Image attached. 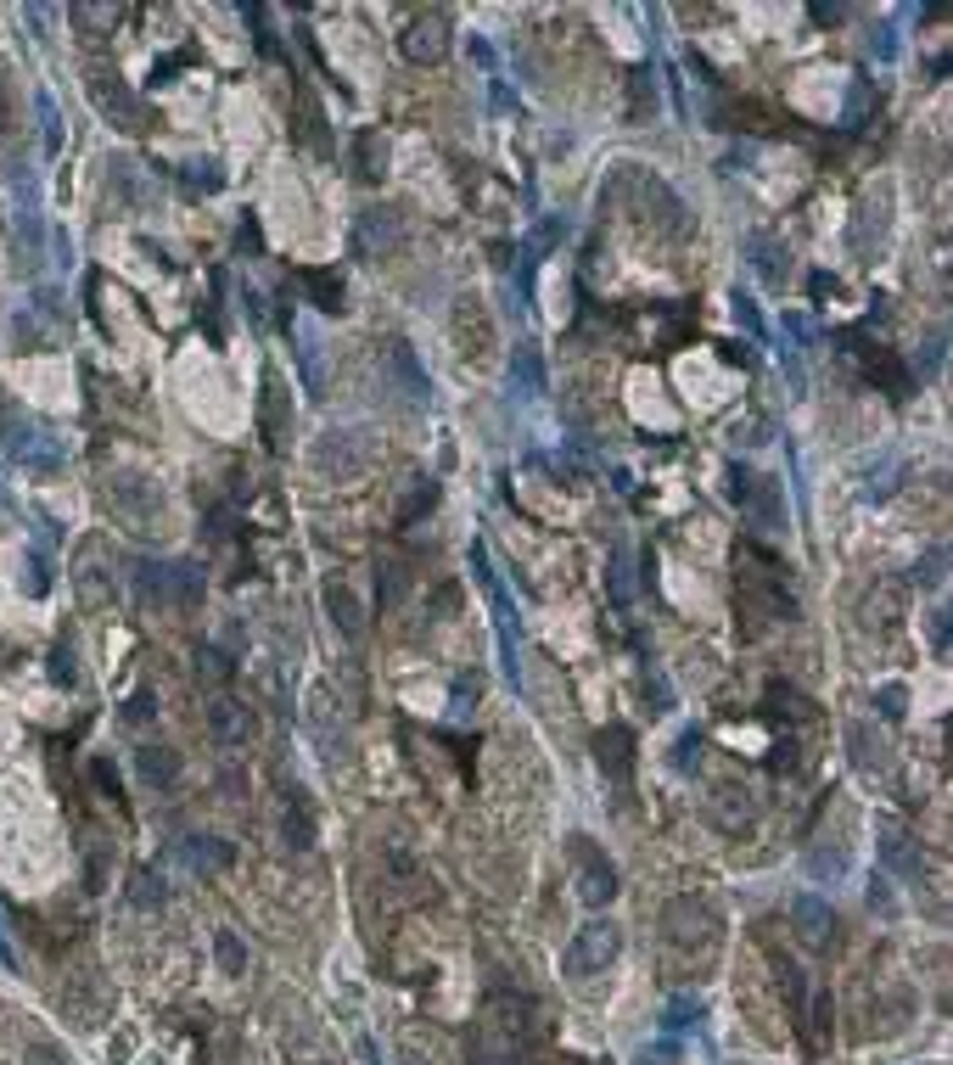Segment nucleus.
<instances>
[{"label":"nucleus","mask_w":953,"mask_h":1065,"mask_svg":"<svg viewBox=\"0 0 953 1065\" xmlns=\"http://www.w3.org/2000/svg\"><path fill=\"white\" fill-rule=\"evenodd\" d=\"M0 129H12V79L0 73Z\"/></svg>","instance_id":"6e6d98bb"},{"label":"nucleus","mask_w":953,"mask_h":1065,"mask_svg":"<svg viewBox=\"0 0 953 1065\" xmlns=\"http://www.w3.org/2000/svg\"><path fill=\"white\" fill-rule=\"evenodd\" d=\"M617 185L623 191H634V202H640V213L645 219H656V225L668 230V236H684V202L668 191V180H656V174H645V169H634V163H623V174H617Z\"/></svg>","instance_id":"7ed1b4c3"},{"label":"nucleus","mask_w":953,"mask_h":1065,"mask_svg":"<svg viewBox=\"0 0 953 1065\" xmlns=\"http://www.w3.org/2000/svg\"><path fill=\"white\" fill-rule=\"evenodd\" d=\"M690 1021H701V998L696 993H679L668 1009H662V1026H668V1032H679V1026H690Z\"/></svg>","instance_id":"e433bc0d"},{"label":"nucleus","mask_w":953,"mask_h":1065,"mask_svg":"<svg viewBox=\"0 0 953 1065\" xmlns=\"http://www.w3.org/2000/svg\"><path fill=\"white\" fill-rule=\"evenodd\" d=\"M830 1015H836V1009H830V993H819V998H813V1049L825 1043V1032H830Z\"/></svg>","instance_id":"09e8293b"},{"label":"nucleus","mask_w":953,"mask_h":1065,"mask_svg":"<svg viewBox=\"0 0 953 1065\" xmlns=\"http://www.w3.org/2000/svg\"><path fill=\"white\" fill-rule=\"evenodd\" d=\"M247 23H253V40H258V51L264 57H281V45H275V34H270V17H264V6H247Z\"/></svg>","instance_id":"ea45409f"},{"label":"nucleus","mask_w":953,"mask_h":1065,"mask_svg":"<svg viewBox=\"0 0 953 1065\" xmlns=\"http://www.w3.org/2000/svg\"><path fill=\"white\" fill-rule=\"evenodd\" d=\"M595 763L606 768L617 785H623L628 774H634V729H623V724L600 729V735H595Z\"/></svg>","instance_id":"f8f14e48"},{"label":"nucleus","mask_w":953,"mask_h":1065,"mask_svg":"<svg viewBox=\"0 0 953 1065\" xmlns=\"http://www.w3.org/2000/svg\"><path fill=\"white\" fill-rule=\"evenodd\" d=\"M197 679H208V684H230L236 679V662H230L219 645H197Z\"/></svg>","instance_id":"2f4dec72"},{"label":"nucleus","mask_w":953,"mask_h":1065,"mask_svg":"<svg viewBox=\"0 0 953 1065\" xmlns=\"http://www.w3.org/2000/svg\"><path fill=\"white\" fill-rule=\"evenodd\" d=\"M881 858L897 869V875H920V852H914L909 830L892 824V819H881Z\"/></svg>","instance_id":"aec40b11"},{"label":"nucleus","mask_w":953,"mask_h":1065,"mask_svg":"<svg viewBox=\"0 0 953 1065\" xmlns=\"http://www.w3.org/2000/svg\"><path fill=\"white\" fill-rule=\"evenodd\" d=\"M847 740H853V763L858 768H869V774L886 768V746L881 740H869V724H847Z\"/></svg>","instance_id":"7c9ffc66"},{"label":"nucleus","mask_w":953,"mask_h":1065,"mask_svg":"<svg viewBox=\"0 0 953 1065\" xmlns=\"http://www.w3.org/2000/svg\"><path fill=\"white\" fill-rule=\"evenodd\" d=\"M236 247L242 253H264V230H258V213H247L242 230H236Z\"/></svg>","instance_id":"49530a36"},{"label":"nucleus","mask_w":953,"mask_h":1065,"mask_svg":"<svg viewBox=\"0 0 953 1065\" xmlns=\"http://www.w3.org/2000/svg\"><path fill=\"white\" fill-rule=\"evenodd\" d=\"M511 382L522 387V398H539L544 393V359H539V348H516L511 354Z\"/></svg>","instance_id":"393cba45"},{"label":"nucleus","mask_w":953,"mask_h":1065,"mask_svg":"<svg viewBox=\"0 0 953 1065\" xmlns=\"http://www.w3.org/2000/svg\"><path fill=\"white\" fill-rule=\"evenodd\" d=\"M942 578H948V550L931 544V550L914 561V583H920V589H942Z\"/></svg>","instance_id":"473e14b6"},{"label":"nucleus","mask_w":953,"mask_h":1065,"mask_svg":"<svg viewBox=\"0 0 953 1065\" xmlns=\"http://www.w3.org/2000/svg\"><path fill=\"white\" fill-rule=\"evenodd\" d=\"M791 925H797V937L808 942V948H830V942H836V914H830L825 897H813V892L791 897Z\"/></svg>","instance_id":"9d476101"},{"label":"nucleus","mask_w":953,"mask_h":1065,"mask_svg":"<svg viewBox=\"0 0 953 1065\" xmlns=\"http://www.w3.org/2000/svg\"><path fill=\"white\" fill-rule=\"evenodd\" d=\"M23 1065H68L62 1060L57 1043H29V1054H23Z\"/></svg>","instance_id":"3c124183"},{"label":"nucleus","mask_w":953,"mask_h":1065,"mask_svg":"<svg viewBox=\"0 0 953 1065\" xmlns=\"http://www.w3.org/2000/svg\"><path fill=\"white\" fill-rule=\"evenodd\" d=\"M897 477H903V460H886L881 477H869V483H864V499H886L897 488Z\"/></svg>","instance_id":"79ce46f5"},{"label":"nucleus","mask_w":953,"mask_h":1065,"mask_svg":"<svg viewBox=\"0 0 953 1065\" xmlns=\"http://www.w3.org/2000/svg\"><path fill=\"white\" fill-rule=\"evenodd\" d=\"M326 611H331V623H337L342 639L365 634V611H359V600H354V589H348V583H331V589H326Z\"/></svg>","instance_id":"6ab92c4d"},{"label":"nucleus","mask_w":953,"mask_h":1065,"mask_svg":"<svg viewBox=\"0 0 953 1065\" xmlns=\"http://www.w3.org/2000/svg\"><path fill=\"white\" fill-rule=\"evenodd\" d=\"M169 595L180 600V606H197V600H202V567H197V561L169 567Z\"/></svg>","instance_id":"c756f323"},{"label":"nucleus","mask_w":953,"mask_h":1065,"mask_svg":"<svg viewBox=\"0 0 953 1065\" xmlns=\"http://www.w3.org/2000/svg\"><path fill=\"white\" fill-rule=\"evenodd\" d=\"M606 589H612V600H617V606H628V600H634V567H628V555H623V550L612 555V572H606Z\"/></svg>","instance_id":"c9c22d12"},{"label":"nucleus","mask_w":953,"mask_h":1065,"mask_svg":"<svg viewBox=\"0 0 953 1065\" xmlns=\"http://www.w3.org/2000/svg\"><path fill=\"white\" fill-rule=\"evenodd\" d=\"M875 712H881L886 724H903V718H909V690H903V684H881V690H875Z\"/></svg>","instance_id":"f704fd0d"},{"label":"nucleus","mask_w":953,"mask_h":1065,"mask_svg":"<svg viewBox=\"0 0 953 1065\" xmlns=\"http://www.w3.org/2000/svg\"><path fill=\"white\" fill-rule=\"evenodd\" d=\"M152 712H157L152 690H141V696H135V701H129V707H124V718H129V724H141V718H152Z\"/></svg>","instance_id":"864d4df0"},{"label":"nucleus","mask_w":953,"mask_h":1065,"mask_svg":"<svg viewBox=\"0 0 953 1065\" xmlns=\"http://www.w3.org/2000/svg\"><path fill=\"white\" fill-rule=\"evenodd\" d=\"M740 511L752 516L757 527H780V522H785V499H780V483H774V477H757V483H752V494H746V505H740Z\"/></svg>","instance_id":"a211bd4d"},{"label":"nucleus","mask_w":953,"mask_h":1065,"mask_svg":"<svg viewBox=\"0 0 953 1065\" xmlns=\"http://www.w3.org/2000/svg\"><path fill=\"white\" fill-rule=\"evenodd\" d=\"M724 477H729V499H735V505H746V494H752V483H757V477H752V471H746V466H740V460H729V471H724Z\"/></svg>","instance_id":"37998d69"},{"label":"nucleus","mask_w":953,"mask_h":1065,"mask_svg":"<svg viewBox=\"0 0 953 1065\" xmlns=\"http://www.w3.org/2000/svg\"><path fill=\"white\" fill-rule=\"evenodd\" d=\"M387 365H393V376L404 382V393H410V398H427V393H432V387H427V370L415 365V348H410L404 337H399V342H387Z\"/></svg>","instance_id":"412c9836"},{"label":"nucleus","mask_w":953,"mask_h":1065,"mask_svg":"<svg viewBox=\"0 0 953 1065\" xmlns=\"http://www.w3.org/2000/svg\"><path fill=\"white\" fill-rule=\"evenodd\" d=\"M387 247H399V213L393 208H365L354 225V253L359 258H376Z\"/></svg>","instance_id":"9b49d317"},{"label":"nucleus","mask_w":953,"mask_h":1065,"mask_svg":"<svg viewBox=\"0 0 953 1065\" xmlns=\"http://www.w3.org/2000/svg\"><path fill=\"white\" fill-rule=\"evenodd\" d=\"M404 589H410V567H404V561H382V567H376V600H382V611L399 606Z\"/></svg>","instance_id":"bb28decb"},{"label":"nucleus","mask_w":953,"mask_h":1065,"mask_svg":"<svg viewBox=\"0 0 953 1065\" xmlns=\"http://www.w3.org/2000/svg\"><path fill=\"white\" fill-rule=\"evenodd\" d=\"M208 522H214V527H208V533H214V539H225V533H230V522H236V516H230V511H225V505H219V511H214V516H208Z\"/></svg>","instance_id":"4d7b16f0"},{"label":"nucleus","mask_w":953,"mask_h":1065,"mask_svg":"<svg viewBox=\"0 0 953 1065\" xmlns=\"http://www.w3.org/2000/svg\"><path fill=\"white\" fill-rule=\"evenodd\" d=\"M432 505H438V483H432V477H415V488L404 494V505H399V516H393V522L410 527V522H421Z\"/></svg>","instance_id":"cd10ccee"},{"label":"nucleus","mask_w":953,"mask_h":1065,"mask_svg":"<svg viewBox=\"0 0 953 1065\" xmlns=\"http://www.w3.org/2000/svg\"><path fill=\"white\" fill-rule=\"evenodd\" d=\"M623 953V925L617 920H589L584 931H572V942H567V959H561V970L567 976H595V970H606Z\"/></svg>","instance_id":"f03ea898"},{"label":"nucleus","mask_w":953,"mask_h":1065,"mask_svg":"<svg viewBox=\"0 0 953 1065\" xmlns=\"http://www.w3.org/2000/svg\"><path fill=\"white\" fill-rule=\"evenodd\" d=\"M931 651L948 656V611H931Z\"/></svg>","instance_id":"603ef678"},{"label":"nucleus","mask_w":953,"mask_h":1065,"mask_svg":"<svg viewBox=\"0 0 953 1065\" xmlns=\"http://www.w3.org/2000/svg\"><path fill=\"white\" fill-rule=\"evenodd\" d=\"M214 953H219V970H225V976H242L247 970V948L236 942V931H214Z\"/></svg>","instance_id":"72a5a7b5"},{"label":"nucleus","mask_w":953,"mask_h":1065,"mask_svg":"<svg viewBox=\"0 0 953 1065\" xmlns=\"http://www.w3.org/2000/svg\"><path fill=\"white\" fill-rule=\"evenodd\" d=\"M303 292H309V303L320 314H342L348 303H342V281L337 270H303Z\"/></svg>","instance_id":"b1692460"},{"label":"nucleus","mask_w":953,"mask_h":1065,"mask_svg":"<svg viewBox=\"0 0 953 1065\" xmlns=\"http://www.w3.org/2000/svg\"><path fill=\"white\" fill-rule=\"evenodd\" d=\"M180 180H185V191H202V197H214L219 185H225V169H219L214 157H197V163H185V169H180Z\"/></svg>","instance_id":"c85d7f7f"},{"label":"nucleus","mask_w":953,"mask_h":1065,"mask_svg":"<svg viewBox=\"0 0 953 1065\" xmlns=\"http://www.w3.org/2000/svg\"><path fill=\"white\" fill-rule=\"evenodd\" d=\"M113 505L129 516V522H152V516L163 511L157 488H152V483H141V477H118V483H113Z\"/></svg>","instance_id":"2eb2a0df"},{"label":"nucleus","mask_w":953,"mask_h":1065,"mask_svg":"<svg viewBox=\"0 0 953 1065\" xmlns=\"http://www.w3.org/2000/svg\"><path fill=\"white\" fill-rule=\"evenodd\" d=\"M455 337H460V348H466L471 359H483L488 348H494V326H488V314H483L477 298H466L455 309Z\"/></svg>","instance_id":"ddd939ff"},{"label":"nucleus","mask_w":953,"mask_h":1065,"mask_svg":"<svg viewBox=\"0 0 953 1065\" xmlns=\"http://www.w3.org/2000/svg\"><path fill=\"white\" fill-rule=\"evenodd\" d=\"M90 101H96V113L113 118L118 129H146V107L129 96L118 79H107V73H96V79H90Z\"/></svg>","instance_id":"1a4fd4ad"},{"label":"nucleus","mask_w":953,"mask_h":1065,"mask_svg":"<svg viewBox=\"0 0 953 1065\" xmlns=\"http://www.w3.org/2000/svg\"><path fill=\"white\" fill-rule=\"evenodd\" d=\"M399 45H404V57H410L415 68L443 62V57H449V17H443V12H415L410 23H404Z\"/></svg>","instance_id":"20e7f679"},{"label":"nucleus","mask_w":953,"mask_h":1065,"mask_svg":"<svg viewBox=\"0 0 953 1065\" xmlns=\"http://www.w3.org/2000/svg\"><path fill=\"white\" fill-rule=\"evenodd\" d=\"M51 679H57V684H73V679H79V668H73V651H68V645H57V651H51Z\"/></svg>","instance_id":"8fccbe9b"},{"label":"nucleus","mask_w":953,"mask_h":1065,"mask_svg":"<svg viewBox=\"0 0 953 1065\" xmlns=\"http://www.w3.org/2000/svg\"><path fill=\"white\" fill-rule=\"evenodd\" d=\"M185 864L197 869V875H219V869L236 864V847H230L225 836H185Z\"/></svg>","instance_id":"dca6fc26"},{"label":"nucleus","mask_w":953,"mask_h":1065,"mask_svg":"<svg viewBox=\"0 0 953 1065\" xmlns=\"http://www.w3.org/2000/svg\"><path fill=\"white\" fill-rule=\"evenodd\" d=\"M298 135H303V146H309L314 157L337 152V146H331V135H326V107H320L309 90H298Z\"/></svg>","instance_id":"f3484780"},{"label":"nucleus","mask_w":953,"mask_h":1065,"mask_svg":"<svg viewBox=\"0 0 953 1065\" xmlns=\"http://www.w3.org/2000/svg\"><path fill=\"white\" fill-rule=\"evenodd\" d=\"M258 432H264V443L270 449H281L286 432H292V393L281 387V376H264V387H258Z\"/></svg>","instance_id":"6e6552de"},{"label":"nucleus","mask_w":953,"mask_h":1065,"mask_svg":"<svg viewBox=\"0 0 953 1065\" xmlns=\"http://www.w3.org/2000/svg\"><path fill=\"white\" fill-rule=\"evenodd\" d=\"M572 841H578V897H584L589 909L612 903V897H617V869L606 864L595 847H589V836H572Z\"/></svg>","instance_id":"423d86ee"},{"label":"nucleus","mask_w":953,"mask_h":1065,"mask_svg":"<svg viewBox=\"0 0 953 1065\" xmlns=\"http://www.w3.org/2000/svg\"><path fill=\"white\" fill-rule=\"evenodd\" d=\"M774 970H780V987H785V998H791V1009L802 1015V1004H808V981H802V970L791 965V959H774Z\"/></svg>","instance_id":"58836bf2"},{"label":"nucleus","mask_w":953,"mask_h":1065,"mask_svg":"<svg viewBox=\"0 0 953 1065\" xmlns=\"http://www.w3.org/2000/svg\"><path fill=\"white\" fill-rule=\"evenodd\" d=\"M90 780H96L107 796H118V774H113V768H107V763H90Z\"/></svg>","instance_id":"5fc2aeb1"},{"label":"nucleus","mask_w":953,"mask_h":1065,"mask_svg":"<svg viewBox=\"0 0 953 1065\" xmlns=\"http://www.w3.org/2000/svg\"><path fill=\"white\" fill-rule=\"evenodd\" d=\"M281 836L292 852H309L314 847V819H309V802H303L298 791H292V802L281 808Z\"/></svg>","instance_id":"5701e85b"},{"label":"nucleus","mask_w":953,"mask_h":1065,"mask_svg":"<svg viewBox=\"0 0 953 1065\" xmlns=\"http://www.w3.org/2000/svg\"><path fill=\"white\" fill-rule=\"evenodd\" d=\"M662 937L684 953H712L718 937H724V920H718V909L701 903V897H673L668 909H662Z\"/></svg>","instance_id":"f257e3e1"},{"label":"nucleus","mask_w":953,"mask_h":1065,"mask_svg":"<svg viewBox=\"0 0 953 1065\" xmlns=\"http://www.w3.org/2000/svg\"><path fill=\"white\" fill-rule=\"evenodd\" d=\"M673 768H684V774H690V768H701V735H696V729H684V735H679V746H673Z\"/></svg>","instance_id":"a19ab883"},{"label":"nucleus","mask_w":953,"mask_h":1065,"mask_svg":"<svg viewBox=\"0 0 953 1065\" xmlns=\"http://www.w3.org/2000/svg\"><path fill=\"white\" fill-rule=\"evenodd\" d=\"M729 309H735V326H746L752 337H763V320H757V309H752V298H746V292H735V298H729Z\"/></svg>","instance_id":"a18cd8bd"},{"label":"nucleus","mask_w":953,"mask_h":1065,"mask_svg":"<svg viewBox=\"0 0 953 1065\" xmlns=\"http://www.w3.org/2000/svg\"><path fill=\"white\" fill-rule=\"evenodd\" d=\"M841 342H847V354H858V359H864V376H869V382H875V387H886V393H892V398H903V393H909V387H914V382H909V370L897 365V354H892V348H869V342L858 337V331H847V337H841Z\"/></svg>","instance_id":"39448f33"},{"label":"nucleus","mask_w":953,"mask_h":1065,"mask_svg":"<svg viewBox=\"0 0 953 1065\" xmlns=\"http://www.w3.org/2000/svg\"><path fill=\"white\" fill-rule=\"evenodd\" d=\"M718 819H724L729 830H740V824L752 819V813H746V802H740V808H735V791H718Z\"/></svg>","instance_id":"de8ad7c7"},{"label":"nucleus","mask_w":953,"mask_h":1065,"mask_svg":"<svg viewBox=\"0 0 953 1065\" xmlns=\"http://www.w3.org/2000/svg\"><path fill=\"white\" fill-rule=\"evenodd\" d=\"M242 303H247V314H253V320H264V298H258V292H242Z\"/></svg>","instance_id":"13d9d810"},{"label":"nucleus","mask_w":953,"mask_h":1065,"mask_svg":"<svg viewBox=\"0 0 953 1065\" xmlns=\"http://www.w3.org/2000/svg\"><path fill=\"white\" fill-rule=\"evenodd\" d=\"M135 763H141V780L146 785H174V780H180V752H174V746H141V752H135Z\"/></svg>","instance_id":"4be33fe9"},{"label":"nucleus","mask_w":953,"mask_h":1065,"mask_svg":"<svg viewBox=\"0 0 953 1065\" xmlns=\"http://www.w3.org/2000/svg\"><path fill=\"white\" fill-rule=\"evenodd\" d=\"M135 903H141V909H163V881H152V869H141V875H135Z\"/></svg>","instance_id":"c03bdc74"},{"label":"nucleus","mask_w":953,"mask_h":1065,"mask_svg":"<svg viewBox=\"0 0 953 1065\" xmlns=\"http://www.w3.org/2000/svg\"><path fill=\"white\" fill-rule=\"evenodd\" d=\"M208 735L219 740V746H247V740L258 735V718H253V707L247 701H236V696H219L214 707H208Z\"/></svg>","instance_id":"0eeeda50"},{"label":"nucleus","mask_w":953,"mask_h":1065,"mask_svg":"<svg viewBox=\"0 0 953 1065\" xmlns=\"http://www.w3.org/2000/svg\"><path fill=\"white\" fill-rule=\"evenodd\" d=\"M634 79V101H628V118H645L656 107V85H651V68H634L628 73Z\"/></svg>","instance_id":"4c0bfd02"},{"label":"nucleus","mask_w":953,"mask_h":1065,"mask_svg":"<svg viewBox=\"0 0 953 1065\" xmlns=\"http://www.w3.org/2000/svg\"><path fill=\"white\" fill-rule=\"evenodd\" d=\"M746 258H752V270L763 275L769 286H785V275H791V253H785V242H774V236H746Z\"/></svg>","instance_id":"4468645a"},{"label":"nucleus","mask_w":953,"mask_h":1065,"mask_svg":"<svg viewBox=\"0 0 953 1065\" xmlns=\"http://www.w3.org/2000/svg\"><path fill=\"white\" fill-rule=\"evenodd\" d=\"M354 163H359V180H382V163H387V146L376 129H359L354 135Z\"/></svg>","instance_id":"a878e982"}]
</instances>
